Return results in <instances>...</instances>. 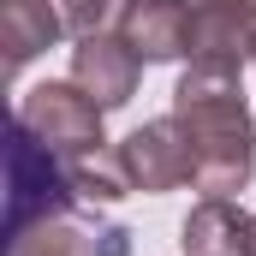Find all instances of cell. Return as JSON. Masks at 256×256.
<instances>
[{
    "label": "cell",
    "instance_id": "cell-6",
    "mask_svg": "<svg viewBox=\"0 0 256 256\" xmlns=\"http://www.w3.org/2000/svg\"><path fill=\"white\" fill-rule=\"evenodd\" d=\"M137 78H143V60L120 30H96V36H78L72 48V84L90 90L102 108H126L137 96Z\"/></svg>",
    "mask_w": 256,
    "mask_h": 256
},
{
    "label": "cell",
    "instance_id": "cell-10",
    "mask_svg": "<svg viewBox=\"0 0 256 256\" xmlns=\"http://www.w3.org/2000/svg\"><path fill=\"white\" fill-rule=\"evenodd\" d=\"M66 173H72V191H78V202H96V208H108V202H120V196H131L137 185H131V167L120 149H90V155H72L66 161Z\"/></svg>",
    "mask_w": 256,
    "mask_h": 256
},
{
    "label": "cell",
    "instance_id": "cell-11",
    "mask_svg": "<svg viewBox=\"0 0 256 256\" xmlns=\"http://www.w3.org/2000/svg\"><path fill=\"white\" fill-rule=\"evenodd\" d=\"M6 256H102V232L90 238L72 220H42V226L6 238Z\"/></svg>",
    "mask_w": 256,
    "mask_h": 256
},
{
    "label": "cell",
    "instance_id": "cell-8",
    "mask_svg": "<svg viewBox=\"0 0 256 256\" xmlns=\"http://www.w3.org/2000/svg\"><path fill=\"white\" fill-rule=\"evenodd\" d=\"M179 244L185 256H256V214L232 196H202L179 226Z\"/></svg>",
    "mask_w": 256,
    "mask_h": 256
},
{
    "label": "cell",
    "instance_id": "cell-2",
    "mask_svg": "<svg viewBox=\"0 0 256 256\" xmlns=\"http://www.w3.org/2000/svg\"><path fill=\"white\" fill-rule=\"evenodd\" d=\"M72 202H78V191H72L66 155H54L48 143H36L12 120V137H6V238H18L42 220H66Z\"/></svg>",
    "mask_w": 256,
    "mask_h": 256
},
{
    "label": "cell",
    "instance_id": "cell-4",
    "mask_svg": "<svg viewBox=\"0 0 256 256\" xmlns=\"http://www.w3.org/2000/svg\"><path fill=\"white\" fill-rule=\"evenodd\" d=\"M185 60L232 66V72L256 60V0H191Z\"/></svg>",
    "mask_w": 256,
    "mask_h": 256
},
{
    "label": "cell",
    "instance_id": "cell-12",
    "mask_svg": "<svg viewBox=\"0 0 256 256\" xmlns=\"http://www.w3.org/2000/svg\"><path fill=\"white\" fill-rule=\"evenodd\" d=\"M54 6H60V18H66L72 36H96L108 18H120L126 0H54Z\"/></svg>",
    "mask_w": 256,
    "mask_h": 256
},
{
    "label": "cell",
    "instance_id": "cell-3",
    "mask_svg": "<svg viewBox=\"0 0 256 256\" xmlns=\"http://www.w3.org/2000/svg\"><path fill=\"white\" fill-rule=\"evenodd\" d=\"M102 114H108V108H102L90 90H78L72 78H66V84L48 78V84L24 90V102H18V114H12V120L30 131L36 143H48L54 155L72 161V155H90V149H102V143H108V137H102Z\"/></svg>",
    "mask_w": 256,
    "mask_h": 256
},
{
    "label": "cell",
    "instance_id": "cell-9",
    "mask_svg": "<svg viewBox=\"0 0 256 256\" xmlns=\"http://www.w3.org/2000/svg\"><path fill=\"white\" fill-rule=\"evenodd\" d=\"M66 36V18L54 0H0V42H6V72H24L36 54H48Z\"/></svg>",
    "mask_w": 256,
    "mask_h": 256
},
{
    "label": "cell",
    "instance_id": "cell-1",
    "mask_svg": "<svg viewBox=\"0 0 256 256\" xmlns=\"http://www.w3.org/2000/svg\"><path fill=\"white\" fill-rule=\"evenodd\" d=\"M173 120L191 137L196 161V191L202 196H232L250 185L256 173V126L244 108V84L232 66H185V78L173 84Z\"/></svg>",
    "mask_w": 256,
    "mask_h": 256
},
{
    "label": "cell",
    "instance_id": "cell-5",
    "mask_svg": "<svg viewBox=\"0 0 256 256\" xmlns=\"http://www.w3.org/2000/svg\"><path fill=\"white\" fill-rule=\"evenodd\" d=\"M120 155H126L131 167V185L149 196L161 191H179V185H191L196 179V161H191V137H185V126L167 114V120H149V126H137L120 143Z\"/></svg>",
    "mask_w": 256,
    "mask_h": 256
},
{
    "label": "cell",
    "instance_id": "cell-7",
    "mask_svg": "<svg viewBox=\"0 0 256 256\" xmlns=\"http://www.w3.org/2000/svg\"><path fill=\"white\" fill-rule=\"evenodd\" d=\"M114 30L137 48L143 66L185 60V30H191V0H126Z\"/></svg>",
    "mask_w": 256,
    "mask_h": 256
}]
</instances>
